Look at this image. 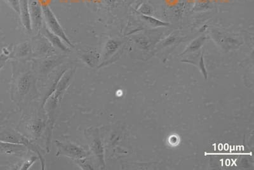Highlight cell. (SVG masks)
I'll return each instance as SVG.
<instances>
[{"label":"cell","mask_w":254,"mask_h":170,"mask_svg":"<svg viewBox=\"0 0 254 170\" xmlns=\"http://www.w3.org/2000/svg\"><path fill=\"white\" fill-rule=\"evenodd\" d=\"M43 14H44V20L45 24L47 25L48 29L52 32V33L55 34L58 36L61 40L65 43L68 46L73 47L71 41L68 39L66 35L61 27L60 22L57 19L55 14L52 12L51 8L47 4H42Z\"/></svg>","instance_id":"obj_1"},{"label":"cell","mask_w":254,"mask_h":170,"mask_svg":"<svg viewBox=\"0 0 254 170\" xmlns=\"http://www.w3.org/2000/svg\"><path fill=\"white\" fill-rule=\"evenodd\" d=\"M0 141L12 143V144L24 145L31 149L33 151L38 153L40 158L42 156L40 155V152L38 147L32 144L28 139L23 135L20 134L19 132L16 131L10 128H6L0 130Z\"/></svg>","instance_id":"obj_2"},{"label":"cell","mask_w":254,"mask_h":170,"mask_svg":"<svg viewBox=\"0 0 254 170\" xmlns=\"http://www.w3.org/2000/svg\"><path fill=\"white\" fill-rule=\"evenodd\" d=\"M29 12L32 30L40 31L42 28L43 20H44L42 4L40 0H29Z\"/></svg>","instance_id":"obj_3"},{"label":"cell","mask_w":254,"mask_h":170,"mask_svg":"<svg viewBox=\"0 0 254 170\" xmlns=\"http://www.w3.org/2000/svg\"><path fill=\"white\" fill-rule=\"evenodd\" d=\"M57 146L59 149V154L60 155L67 157L81 160L86 158L87 153L80 147H77L71 144H63L61 142L56 141Z\"/></svg>","instance_id":"obj_4"},{"label":"cell","mask_w":254,"mask_h":170,"mask_svg":"<svg viewBox=\"0 0 254 170\" xmlns=\"http://www.w3.org/2000/svg\"><path fill=\"white\" fill-rule=\"evenodd\" d=\"M28 147L24 145L0 141V153L4 155L22 156L26 155Z\"/></svg>","instance_id":"obj_5"},{"label":"cell","mask_w":254,"mask_h":170,"mask_svg":"<svg viewBox=\"0 0 254 170\" xmlns=\"http://www.w3.org/2000/svg\"><path fill=\"white\" fill-rule=\"evenodd\" d=\"M20 16L22 25L27 31L31 33L32 30L30 15L29 12V0H19Z\"/></svg>","instance_id":"obj_6"},{"label":"cell","mask_w":254,"mask_h":170,"mask_svg":"<svg viewBox=\"0 0 254 170\" xmlns=\"http://www.w3.org/2000/svg\"><path fill=\"white\" fill-rule=\"evenodd\" d=\"M42 33L44 34L45 37L51 42V44L53 45L54 46L58 47V49H61V51L64 52H69L70 51L69 48H68L66 45L64 44L63 40H61L58 36L56 35L55 34L52 33V32L48 29L47 26L45 27Z\"/></svg>","instance_id":"obj_7"},{"label":"cell","mask_w":254,"mask_h":170,"mask_svg":"<svg viewBox=\"0 0 254 170\" xmlns=\"http://www.w3.org/2000/svg\"><path fill=\"white\" fill-rule=\"evenodd\" d=\"M82 58L87 64L90 65V66H94L98 62L99 57L96 52H89L83 54Z\"/></svg>","instance_id":"obj_8"},{"label":"cell","mask_w":254,"mask_h":170,"mask_svg":"<svg viewBox=\"0 0 254 170\" xmlns=\"http://www.w3.org/2000/svg\"><path fill=\"white\" fill-rule=\"evenodd\" d=\"M206 38L205 36H200L196 40H194L193 42L190 45V46L188 47V49L186 50L185 52H184L183 54L190 53V52H193L198 50L199 48L201 47V45L203 44Z\"/></svg>","instance_id":"obj_9"},{"label":"cell","mask_w":254,"mask_h":170,"mask_svg":"<svg viewBox=\"0 0 254 170\" xmlns=\"http://www.w3.org/2000/svg\"><path fill=\"white\" fill-rule=\"evenodd\" d=\"M142 17L148 23L153 27L167 26L169 24L167 22H162L161 20L156 19L155 17H151L147 15L141 14Z\"/></svg>","instance_id":"obj_10"},{"label":"cell","mask_w":254,"mask_h":170,"mask_svg":"<svg viewBox=\"0 0 254 170\" xmlns=\"http://www.w3.org/2000/svg\"><path fill=\"white\" fill-rule=\"evenodd\" d=\"M119 45L117 42H115V41L111 40L109 41L106 44V56H110L111 54L114 53V52L117 51L118 48H119Z\"/></svg>","instance_id":"obj_11"},{"label":"cell","mask_w":254,"mask_h":170,"mask_svg":"<svg viewBox=\"0 0 254 170\" xmlns=\"http://www.w3.org/2000/svg\"><path fill=\"white\" fill-rule=\"evenodd\" d=\"M11 8L18 13H20V2L19 0H4Z\"/></svg>","instance_id":"obj_12"},{"label":"cell","mask_w":254,"mask_h":170,"mask_svg":"<svg viewBox=\"0 0 254 170\" xmlns=\"http://www.w3.org/2000/svg\"><path fill=\"white\" fill-rule=\"evenodd\" d=\"M28 81L29 79L27 76H25L24 78L21 79V80H20V82L19 84V88L20 92L23 93L26 92V90H28Z\"/></svg>","instance_id":"obj_13"},{"label":"cell","mask_w":254,"mask_h":170,"mask_svg":"<svg viewBox=\"0 0 254 170\" xmlns=\"http://www.w3.org/2000/svg\"><path fill=\"white\" fill-rule=\"evenodd\" d=\"M152 8L149 5H147V4H144L141 6V8L140 9V12H141V14L149 15L152 12Z\"/></svg>","instance_id":"obj_14"},{"label":"cell","mask_w":254,"mask_h":170,"mask_svg":"<svg viewBox=\"0 0 254 170\" xmlns=\"http://www.w3.org/2000/svg\"><path fill=\"white\" fill-rule=\"evenodd\" d=\"M9 58V55L4 54V52L0 54V70L4 66V63L6 62Z\"/></svg>","instance_id":"obj_15"},{"label":"cell","mask_w":254,"mask_h":170,"mask_svg":"<svg viewBox=\"0 0 254 170\" xmlns=\"http://www.w3.org/2000/svg\"><path fill=\"white\" fill-rule=\"evenodd\" d=\"M104 1L108 6H111L114 5L117 0H104Z\"/></svg>","instance_id":"obj_16"},{"label":"cell","mask_w":254,"mask_h":170,"mask_svg":"<svg viewBox=\"0 0 254 170\" xmlns=\"http://www.w3.org/2000/svg\"><path fill=\"white\" fill-rule=\"evenodd\" d=\"M85 1H89L90 0H85Z\"/></svg>","instance_id":"obj_17"}]
</instances>
